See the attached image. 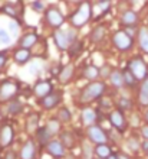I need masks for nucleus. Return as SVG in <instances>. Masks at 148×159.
Listing matches in <instances>:
<instances>
[{
    "mask_svg": "<svg viewBox=\"0 0 148 159\" xmlns=\"http://www.w3.org/2000/svg\"><path fill=\"white\" fill-rule=\"evenodd\" d=\"M105 93H107V84L104 81H92L82 88V91L79 94V101L87 104L91 101L99 100Z\"/></svg>",
    "mask_w": 148,
    "mask_h": 159,
    "instance_id": "1",
    "label": "nucleus"
},
{
    "mask_svg": "<svg viewBox=\"0 0 148 159\" xmlns=\"http://www.w3.org/2000/svg\"><path fill=\"white\" fill-rule=\"evenodd\" d=\"M91 17H92V6H91L89 2H83V3L79 4V7L70 16V26L74 29H79V28L87 25Z\"/></svg>",
    "mask_w": 148,
    "mask_h": 159,
    "instance_id": "2",
    "label": "nucleus"
},
{
    "mask_svg": "<svg viewBox=\"0 0 148 159\" xmlns=\"http://www.w3.org/2000/svg\"><path fill=\"white\" fill-rule=\"evenodd\" d=\"M45 20L46 23L53 28V29H61V26L65 23V16L62 15L61 9L58 6H49L45 10Z\"/></svg>",
    "mask_w": 148,
    "mask_h": 159,
    "instance_id": "3",
    "label": "nucleus"
},
{
    "mask_svg": "<svg viewBox=\"0 0 148 159\" xmlns=\"http://www.w3.org/2000/svg\"><path fill=\"white\" fill-rule=\"evenodd\" d=\"M112 43L118 51L121 52H127V51L132 49L134 46V39L131 35H128L125 30H116L114 36H112Z\"/></svg>",
    "mask_w": 148,
    "mask_h": 159,
    "instance_id": "4",
    "label": "nucleus"
},
{
    "mask_svg": "<svg viewBox=\"0 0 148 159\" xmlns=\"http://www.w3.org/2000/svg\"><path fill=\"white\" fill-rule=\"evenodd\" d=\"M19 93V84L16 81H3L0 84V103L4 101H13V98Z\"/></svg>",
    "mask_w": 148,
    "mask_h": 159,
    "instance_id": "5",
    "label": "nucleus"
},
{
    "mask_svg": "<svg viewBox=\"0 0 148 159\" xmlns=\"http://www.w3.org/2000/svg\"><path fill=\"white\" fill-rule=\"evenodd\" d=\"M128 68L129 71L134 74L137 80H142L144 81L145 78H148V68H147V64L144 62V59L140 58V57H135L132 58L129 62H128Z\"/></svg>",
    "mask_w": 148,
    "mask_h": 159,
    "instance_id": "6",
    "label": "nucleus"
},
{
    "mask_svg": "<svg viewBox=\"0 0 148 159\" xmlns=\"http://www.w3.org/2000/svg\"><path fill=\"white\" fill-rule=\"evenodd\" d=\"M88 139H89L92 143H95V146H98V145H105L108 140V134L105 133V130L98 125H94L88 127Z\"/></svg>",
    "mask_w": 148,
    "mask_h": 159,
    "instance_id": "7",
    "label": "nucleus"
},
{
    "mask_svg": "<svg viewBox=\"0 0 148 159\" xmlns=\"http://www.w3.org/2000/svg\"><path fill=\"white\" fill-rule=\"evenodd\" d=\"M62 98H63V93L59 91V90H55L52 94H49L48 97L39 100V104H40L45 110H52L61 103Z\"/></svg>",
    "mask_w": 148,
    "mask_h": 159,
    "instance_id": "8",
    "label": "nucleus"
},
{
    "mask_svg": "<svg viewBox=\"0 0 148 159\" xmlns=\"http://www.w3.org/2000/svg\"><path fill=\"white\" fill-rule=\"evenodd\" d=\"M53 41H55V45L58 46L59 51H66L69 49L72 42L69 39V35H68V30H63V29H58L53 32Z\"/></svg>",
    "mask_w": 148,
    "mask_h": 159,
    "instance_id": "9",
    "label": "nucleus"
},
{
    "mask_svg": "<svg viewBox=\"0 0 148 159\" xmlns=\"http://www.w3.org/2000/svg\"><path fill=\"white\" fill-rule=\"evenodd\" d=\"M55 90H53V85L50 81H37L35 85H33V94L42 100V98H45L48 97L49 94H52Z\"/></svg>",
    "mask_w": 148,
    "mask_h": 159,
    "instance_id": "10",
    "label": "nucleus"
},
{
    "mask_svg": "<svg viewBox=\"0 0 148 159\" xmlns=\"http://www.w3.org/2000/svg\"><path fill=\"white\" fill-rule=\"evenodd\" d=\"M109 121H111V125L115 127L118 132L124 133L125 130H127V119L124 116V113L121 110H114L111 114H109Z\"/></svg>",
    "mask_w": 148,
    "mask_h": 159,
    "instance_id": "11",
    "label": "nucleus"
},
{
    "mask_svg": "<svg viewBox=\"0 0 148 159\" xmlns=\"http://www.w3.org/2000/svg\"><path fill=\"white\" fill-rule=\"evenodd\" d=\"M15 132L12 125H4L0 127V148H7L12 145Z\"/></svg>",
    "mask_w": 148,
    "mask_h": 159,
    "instance_id": "12",
    "label": "nucleus"
},
{
    "mask_svg": "<svg viewBox=\"0 0 148 159\" xmlns=\"http://www.w3.org/2000/svg\"><path fill=\"white\" fill-rule=\"evenodd\" d=\"M138 22H140V16L135 10H125L121 15V25L125 28H134L138 25Z\"/></svg>",
    "mask_w": 148,
    "mask_h": 159,
    "instance_id": "13",
    "label": "nucleus"
},
{
    "mask_svg": "<svg viewBox=\"0 0 148 159\" xmlns=\"http://www.w3.org/2000/svg\"><path fill=\"white\" fill-rule=\"evenodd\" d=\"M46 152L53 158H63L66 155V148L61 143V140H52L46 146Z\"/></svg>",
    "mask_w": 148,
    "mask_h": 159,
    "instance_id": "14",
    "label": "nucleus"
},
{
    "mask_svg": "<svg viewBox=\"0 0 148 159\" xmlns=\"http://www.w3.org/2000/svg\"><path fill=\"white\" fill-rule=\"evenodd\" d=\"M35 155H36V146H35V142H33V140H26L20 148L19 158L20 159H33Z\"/></svg>",
    "mask_w": 148,
    "mask_h": 159,
    "instance_id": "15",
    "label": "nucleus"
},
{
    "mask_svg": "<svg viewBox=\"0 0 148 159\" xmlns=\"http://www.w3.org/2000/svg\"><path fill=\"white\" fill-rule=\"evenodd\" d=\"M98 119V113H96V110L91 109V107H85V109L81 111V120L85 126L91 127V126L95 125V121Z\"/></svg>",
    "mask_w": 148,
    "mask_h": 159,
    "instance_id": "16",
    "label": "nucleus"
},
{
    "mask_svg": "<svg viewBox=\"0 0 148 159\" xmlns=\"http://www.w3.org/2000/svg\"><path fill=\"white\" fill-rule=\"evenodd\" d=\"M37 39H39L37 34H33V32L23 35V36L19 39V48L30 51V48H32V46H35V43L37 42Z\"/></svg>",
    "mask_w": 148,
    "mask_h": 159,
    "instance_id": "17",
    "label": "nucleus"
},
{
    "mask_svg": "<svg viewBox=\"0 0 148 159\" xmlns=\"http://www.w3.org/2000/svg\"><path fill=\"white\" fill-rule=\"evenodd\" d=\"M30 58H32V54H30L29 49H22V48H19V49H16L15 54H13V59H15V62H16L17 65H25V64H27L30 61Z\"/></svg>",
    "mask_w": 148,
    "mask_h": 159,
    "instance_id": "18",
    "label": "nucleus"
},
{
    "mask_svg": "<svg viewBox=\"0 0 148 159\" xmlns=\"http://www.w3.org/2000/svg\"><path fill=\"white\" fill-rule=\"evenodd\" d=\"M105 35H107V28L104 25H98L95 26V29L91 32L89 38H91V42L92 43H99V42H102L104 38H105Z\"/></svg>",
    "mask_w": 148,
    "mask_h": 159,
    "instance_id": "19",
    "label": "nucleus"
},
{
    "mask_svg": "<svg viewBox=\"0 0 148 159\" xmlns=\"http://www.w3.org/2000/svg\"><path fill=\"white\" fill-rule=\"evenodd\" d=\"M109 81L115 88H122L125 85L124 81V72L121 70H112L111 75H109Z\"/></svg>",
    "mask_w": 148,
    "mask_h": 159,
    "instance_id": "20",
    "label": "nucleus"
},
{
    "mask_svg": "<svg viewBox=\"0 0 148 159\" xmlns=\"http://www.w3.org/2000/svg\"><path fill=\"white\" fill-rule=\"evenodd\" d=\"M36 133V139H37V142L40 143L42 146H48L52 140H49L50 139V134H49V132L46 130V126H43V127H39V129L35 132Z\"/></svg>",
    "mask_w": 148,
    "mask_h": 159,
    "instance_id": "21",
    "label": "nucleus"
},
{
    "mask_svg": "<svg viewBox=\"0 0 148 159\" xmlns=\"http://www.w3.org/2000/svg\"><path fill=\"white\" fill-rule=\"evenodd\" d=\"M82 74H83V77H85L87 80L95 81V80L101 75V70H99L96 65H87V67L83 68Z\"/></svg>",
    "mask_w": 148,
    "mask_h": 159,
    "instance_id": "22",
    "label": "nucleus"
},
{
    "mask_svg": "<svg viewBox=\"0 0 148 159\" xmlns=\"http://www.w3.org/2000/svg\"><path fill=\"white\" fill-rule=\"evenodd\" d=\"M61 143L63 145L65 148H68V149H70V148L75 146V143H76V140H75V134L72 133V132H69V130H66V132H62L61 133Z\"/></svg>",
    "mask_w": 148,
    "mask_h": 159,
    "instance_id": "23",
    "label": "nucleus"
},
{
    "mask_svg": "<svg viewBox=\"0 0 148 159\" xmlns=\"http://www.w3.org/2000/svg\"><path fill=\"white\" fill-rule=\"evenodd\" d=\"M138 43L141 51L148 54V28H141L138 30Z\"/></svg>",
    "mask_w": 148,
    "mask_h": 159,
    "instance_id": "24",
    "label": "nucleus"
},
{
    "mask_svg": "<svg viewBox=\"0 0 148 159\" xmlns=\"http://www.w3.org/2000/svg\"><path fill=\"white\" fill-rule=\"evenodd\" d=\"M74 71H75V68L72 64H69V65H66V67H63L61 70V72H59V81L63 84L66 83H69L70 78H72V75H74Z\"/></svg>",
    "mask_w": 148,
    "mask_h": 159,
    "instance_id": "25",
    "label": "nucleus"
},
{
    "mask_svg": "<svg viewBox=\"0 0 148 159\" xmlns=\"http://www.w3.org/2000/svg\"><path fill=\"white\" fill-rule=\"evenodd\" d=\"M138 101H140V106L142 107H147L148 106V78H145L141 84V90L140 94H138Z\"/></svg>",
    "mask_w": 148,
    "mask_h": 159,
    "instance_id": "26",
    "label": "nucleus"
},
{
    "mask_svg": "<svg viewBox=\"0 0 148 159\" xmlns=\"http://www.w3.org/2000/svg\"><path fill=\"white\" fill-rule=\"evenodd\" d=\"M94 152L96 153V156H99L101 159H108L109 156H112L114 153H112V149L109 145H98V146H95Z\"/></svg>",
    "mask_w": 148,
    "mask_h": 159,
    "instance_id": "27",
    "label": "nucleus"
},
{
    "mask_svg": "<svg viewBox=\"0 0 148 159\" xmlns=\"http://www.w3.org/2000/svg\"><path fill=\"white\" fill-rule=\"evenodd\" d=\"M39 120H40V114H36L33 113L30 114L29 117H27V120H26V127H27V130L29 132H36L39 127H37V125H39Z\"/></svg>",
    "mask_w": 148,
    "mask_h": 159,
    "instance_id": "28",
    "label": "nucleus"
},
{
    "mask_svg": "<svg viewBox=\"0 0 148 159\" xmlns=\"http://www.w3.org/2000/svg\"><path fill=\"white\" fill-rule=\"evenodd\" d=\"M23 111V104H22L20 101L17 100H13L10 101L7 104V113L12 114V116H17V114H20Z\"/></svg>",
    "mask_w": 148,
    "mask_h": 159,
    "instance_id": "29",
    "label": "nucleus"
},
{
    "mask_svg": "<svg viewBox=\"0 0 148 159\" xmlns=\"http://www.w3.org/2000/svg\"><path fill=\"white\" fill-rule=\"evenodd\" d=\"M122 72H124V81H125V85H127V87H135L138 80H137L135 77H134V74L129 71V68L128 67L124 68Z\"/></svg>",
    "mask_w": 148,
    "mask_h": 159,
    "instance_id": "30",
    "label": "nucleus"
},
{
    "mask_svg": "<svg viewBox=\"0 0 148 159\" xmlns=\"http://www.w3.org/2000/svg\"><path fill=\"white\" fill-rule=\"evenodd\" d=\"M59 129H61V121H59V119H50V120L48 121V125H46V130L49 132L50 136L59 133Z\"/></svg>",
    "mask_w": 148,
    "mask_h": 159,
    "instance_id": "31",
    "label": "nucleus"
},
{
    "mask_svg": "<svg viewBox=\"0 0 148 159\" xmlns=\"http://www.w3.org/2000/svg\"><path fill=\"white\" fill-rule=\"evenodd\" d=\"M58 119L61 123H69L72 120V113L68 107H61L58 111Z\"/></svg>",
    "mask_w": 148,
    "mask_h": 159,
    "instance_id": "32",
    "label": "nucleus"
},
{
    "mask_svg": "<svg viewBox=\"0 0 148 159\" xmlns=\"http://www.w3.org/2000/svg\"><path fill=\"white\" fill-rule=\"evenodd\" d=\"M83 49V42L81 41H76L75 43H72L69 48V55L70 57H76V55H79L81 52H82Z\"/></svg>",
    "mask_w": 148,
    "mask_h": 159,
    "instance_id": "33",
    "label": "nucleus"
},
{
    "mask_svg": "<svg viewBox=\"0 0 148 159\" xmlns=\"http://www.w3.org/2000/svg\"><path fill=\"white\" fill-rule=\"evenodd\" d=\"M118 107H119L121 111H124V110H129L132 107V101L129 100V98L122 97V98H119L118 100Z\"/></svg>",
    "mask_w": 148,
    "mask_h": 159,
    "instance_id": "34",
    "label": "nucleus"
},
{
    "mask_svg": "<svg viewBox=\"0 0 148 159\" xmlns=\"http://www.w3.org/2000/svg\"><path fill=\"white\" fill-rule=\"evenodd\" d=\"M2 10H3L6 15H9V16H12V17H15V19H17V10H16V7H15L13 4H10V3L4 4Z\"/></svg>",
    "mask_w": 148,
    "mask_h": 159,
    "instance_id": "35",
    "label": "nucleus"
},
{
    "mask_svg": "<svg viewBox=\"0 0 148 159\" xmlns=\"http://www.w3.org/2000/svg\"><path fill=\"white\" fill-rule=\"evenodd\" d=\"M0 42H3L4 45L10 43V35H9L7 30H6V29H2V28H0Z\"/></svg>",
    "mask_w": 148,
    "mask_h": 159,
    "instance_id": "36",
    "label": "nucleus"
},
{
    "mask_svg": "<svg viewBox=\"0 0 148 159\" xmlns=\"http://www.w3.org/2000/svg\"><path fill=\"white\" fill-rule=\"evenodd\" d=\"M128 146L131 148L132 151H138V148H140L141 145H140L138 142H137L135 139H129V140H128Z\"/></svg>",
    "mask_w": 148,
    "mask_h": 159,
    "instance_id": "37",
    "label": "nucleus"
},
{
    "mask_svg": "<svg viewBox=\"0 0 148 159\" xmlns=\"http://www.w3.org/2000/svg\"><path fill=\"white\" fill-rule=\"evenodd\" d=\"M6 62H7V54L6 52H0V70L6 65Z\"/></svg>",
    "mask_w": 148,
    "mask_h": 159,
    "instance_id": "38",
    "label": "nucleus"
},
{
    "mask_svg": "<svg viewBox=\"0 0 148 159\" xmlns=\"http://www.w3.org/2000/svg\"><path fill=\"white\" fill-rule=\"evenodd\" d=\"M98 6L102 9V12H107L108 9H109V6H111V3H109V2H99Z\"/></svg>",
    "mask_w": 148,
    "mask_h": 159,
    "instance_id": "39",
    "label": "nucleus"
},
{
    "mask_svg": "<svg viewBox=\"0 0 148 159\" xmlns=\"http://www.w3.org/2000/svg\"><path fill=\"white\" fill-rule=\"evenodd\" d=\"M17 155L15 151H7L6 152V155H4V159H16Z\"/></svg>",
    "mask_w": 148,
    "mask_h": 159,
    "instance_id": "40",
    "label": "nucleus"
},
{
    "mask_svg": "<svg viewBox=\"0 0 148 159\" xmlns=\"http://www.w3.org/2000/svg\"><path fill=\"white\" fill-rule=\"evenodd\" d=\"M32 9H33V10H42V9H43V4H42L40 2H33V3H32Z\"/></svg>",
    "mask_w": 148,
    "mask_h": 159,
    "instance_id": "41",
    "label": "nucleus"
},
{
    "mask_svg": "<svg viewBox=\"0 0 148 159\" xmlns=\"http://www.w3.org/2000/svg\"><path fill=\"white\" fill-rule=\"evenodd\" d=\"M141 134H142V138L145 140H148V125H145L142 129H141Z\"/></svg>",
    "mask_w": 148,
    "mask_h": 159,
    "instance_id": "42",
    "label": "nucleus"
},
{
    "mask_svg": "<svg viewBox=\"0 0 148 159\" xmlns=\"http://www.w3.org/2000/svg\"><path fill=\"white\" fill-rule=\"evenodd\" d=\"M141 149H142L144 152H147V153H148V140H144V142L141 143Z\"/></svg>",
    "mask_w": 148,
    "mask_h": 159,
    "instance_id": "43",
    "label": "nucleus"
},
{
    "mask_svg": "<svg viewBox=\"0 0 148 159\" xmlns=\"http://www.w3.org/2000/svg\"><path fill=\"white\" fill-rule=\"evenodd\" d=\"M116 158H118V159H129V156H127L125 153H118V155H116Z\"/></svg>",
    "mask_w": 148,
    "mask_h": 159,
    "instance_id": "44",
    "label": "nucleus"
},
{
    "mask_svg": "<svg viewBox=\"0 0 148 159\" xmlns=\"http://www.w3.org/2000/svg\"><path fill=\"white\" fill-rule=\"evenodd\" d=\"M145 121H147V125H148V110H147V113H145Z\"/></svg>",
    "mask_w": 148,
    "mask_h": 159,
    "instance_id": "45",
    "label": "nucleus"
},
{
    "mask_svg": "<svg viewBox=\"0 0 148 159\" xmlns=\"http://www.w3.org/2000/svg\"><path fill=\"white\" fill-rule=\"evenodd\" d=\"M108 159H118V158H116V155H112V156H109Z\"/></svg>",
    "mask_w": 148,
    "mask_h": 159,
    "instance_id": "46",
    "label": "nucleus"
}]
</instances>
